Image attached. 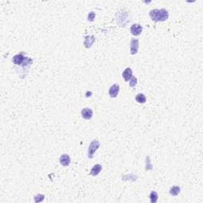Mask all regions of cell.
<instances>
[{
    "instance_id": "cell-1",
    "label": "cell",
    "mask_w": 203,
    "mask_h": 203,
    "mask_svg": "<svg viewBox=\"0 0 203 203\" xmlns=\"http://www.w3.org/2000/svg\"><path fill=\"white\" fill-rule=\"evenodd\" d=\"M149 16L154 22H164L169 17V13L165 9H154L150 11Z\"/></svg>"
},
{
    "instance_id": "cell-2",
    "label": "cell",
    "mask_w": 203,
    "mask_h": 203,
    "mask_svg": "<svg viewBox=\"0 0 203 203\" xmlns=\"http://www.w3.org/2000/svg\"><path fill=\"white\" fill-rule=\"evenodd\" d=\"M100 147V143L98 140H94L91 142L88 148V152H87V156L89 159H92L94 156V153Z\"/></svg>"
},
{
    "instance_id": "cell-3",
    "label": "cell",
    "mask_w": 203,
    "mask_h": 203,
    "mask_svg": "<svg viewBox=\"0 0 203 203\" xmlns=\"http://www.w3.org/2000/svg\"><path fill=\"white\" fill-rule=\"evenodd\" d=\"M139 48V41L137 39L133 38L130 41V53L131 55H136L138 53Z\"/></svg>"
},
{
    "instance_id": "cell-4",
    "label": "cell",
    "mask_w": 203,
    "mask_h": 203,
    "mask_svg": "<svg viewBox=\"0 0 203 203\" xmlns=\"http://www.w3.org/2000/svg\"><path fill=\"white\" fill-rule=\"evenodd\" d=\"M143 30L142 26L140 24H133L130 27V33L133 36H139Z\"/></svg>"
},
{
    "instance_id": "cell-5",
    "label": "cell",
    "mask_w": 203,
    "mask_h": 203,
    "mask_svg": "<svg viewBox=\"0 0 203 203\" xmlns=\"http://www.w3.org/2000/svg\"><path fill=\"white\" fill-rule=\"evenodd\" d=\"M119 91H120V87H119L118 84L117 83H114L110 87L109 89V94L111 98H116L118 96V94L119 93Z\"/></svg>"
},
{
    "instance_id": "cell-6",
    "label": "cell",
    "mask_w": 203,
    "mask_h": 203,
    "mask_svg": "<svg viewBox=\"0 0 203 203\" xmlns=\"http://www.w3.org/2000/svg\"><path fill=\"white\" fill-rule=\"evenodd\" d=\"M26 59V57H25V56H23V54L19 53L17 54V55H15V56L13 57L12 61L15 65H21V64H22V63L24 62Z\"/></svg>"
},
{
    "instance_id": "cell-7",
    "label": "cell",
    "mask_w": 203,
    "mask_h": 203,
    "mask_svg": "<svg viewBox=\"0 0 203 203\" xmlns=\"http://www.w3.org/2000/svg\"><path fill=\"white\" fill-rule=\"evenodd\" d=\"M81 115L85 120H90L93 117V111L90 108H84L81 110Z\"/></svg>"
},
{
    "instance_id": "cell-8",
    "label": "cell",
    "mask_w": 203,
    "mask_h": 203,
    "mask_svg": "<svg viewBox=\"0 0 203 203\" xmlns=\"http://www.w3.org/2000/svg\"><path fill=\"white\" fill-rule=\"evenodd\" d=\"M60 163L64 167H68L71 163V158L68 154H63L60 157Z\"/></svg>"
},
{
    "instance_id": "cell-9",
    "label": "cell",
    "mask_w": 203,
    "mask_h": 203,
    "mask_svg": "<svg viewBox=\"0 0 203 203\" xmlns=\"http://www.w3.org/2000/svg\"><path fill=\"white\" fill-rule=\"evenodd\" d=\"M94 41H95V37L93 35H91V36H86L85 37L83 45L87 48H90L92 46V45L94 44Z\"/></svg>"
},
{
    "instance_id": "cell-10",
    "label": "cell",
    "mask_w": 203,
    "mask_h": 203,
    "mask_svg": "<svg viewBox=\"0 0 203 203\" xmlns=\"http://www.w3.org/2000/svg\"><path fill=\"white\" fill-rule=\"evenodd\" d=\"M133 76V71L130 68H127L125 69V71L122 73V77H123L124 80L127 82L129 80H130V79Z\"/></svg>"
},
{
    "instance_id": "cell-11",
    "label": "cell",
    "mask_w": 203,
    "mask_h": 203,
    "mask_svg": "<svg viewBox=\"0 0 203 203\" xmlns=\"http://www.w3.org/2000/svg\"><path fill=\"white\" fill-rule=\"evenodd\" d=\"M102 169V167L101 164H95L94 167H92L91 170V175L92 176H97L100 173Z\"/></svg>"
},
{
    "instance_id": "cell-12",
    "label": "cell",
    "mask_w": 203,
    "mask_h": 203,
    "mask_svg": "<svg viewBox=\"0 0 203 203\" xmlns=\"http://www.w3.org/2000/svg\"><path fill=\"white\" fill-rule=\"evenodd\" d=\"M135 99H136V101L138 103H140V104L145 103V102H146V100H147L145 94H141V93L137 94V95H136Z\"/></svg>"
},
{
    "instance_id": "cell-13",
    "label": "cell",
    "mask_w": 203,
    "mask_h": 203,
    "mask_svg": "<svg viewBox=\"0 0 203 203\" xmlns=\"http://www.w3.org/2000/svg\"><path fill=\"white\" fill-rule=\"evenodd\" d=\"M180 191H181V189L179 186H173L172 188L170 189V194L172 196H177L178 194H179Z\"/></svg>"
},
{
    "instance_id": "cell-14",
    "label": "cell",
    "mask_w": 203,
    "mask_h": 203,
    "mask_svg": "<svg viewBox=\"0 0 203 203\" xmlns=\"http://www.w3.org/2000/svg\"><path fill=\"white\" fill-rule=\"evenodd\" d=\"M150 200H151V202L152 203H156V202H157L158 200V194L157 192H156V191H152L151 193H150Z\"/></svg>"
},
{
    "instance_id": "cell-15",
    "label": "cell",
    "mask_w": 203,
    "mask_h": 203,
    "mask_svg": "<svg viewBox=\"0 0 203 203\" xmlns=\"http://www.w3.org/2000/svg\"><path fill=\"white\" fill-rule=\"evenodd\" d=\"M45 199V195L44 194H37L34 196V202H41Z\"/></svg>"
},
{
    "instance_id": "cell-16",
    "label": "cell",
    "mask_w": 203,
    "mask_h": 203,
    "mask_svg": "<svg viewBox=\"0 0 203 203\" xmlns=\"http://www.w3.org/2000/svg\"><path fill=\"white\" fill-rule=\"evenodd\" d=\"M137 84V78H136L134 75H133V76H132V78L130 79L129 86H130L131 87H134Z\"/></svg>"
},
{
    "instance_id": "cell-17",
    "label": "cell",
    "mask_w": 203,
    "mask_h": 203,
    "mask_svg": "<svg viewBox=\"0 0 203 203\" xmlns=\"http://www.w3.org/2000/svg\"><path fill=\"white\" fill-rule=\"evenodd\" d=\"M95 13L93 12V11H91V12L89 13V15H88V16H87V19H88V21H90V22H93L94 20V18H95Z\"/></svg>"
},
{
    "instance_id": "cell-18",
    "label": "cell",
    "mask_w": 203,
    "mask_h": 203,
    "mask_svg": "<svg viewBox=\"0 0 203 203\" xmlns=\"http://www.w3.org/2000/svg\"><path fill=\"white\" fill-rule=\"evenodd\" d=\"M91 94H92L91 92V91H90V92L87 91V93H86V97H87V98H88V97L91 96Z\"/></svg>"
}]
</instances>
